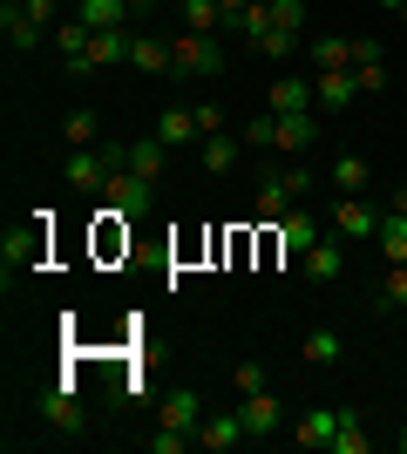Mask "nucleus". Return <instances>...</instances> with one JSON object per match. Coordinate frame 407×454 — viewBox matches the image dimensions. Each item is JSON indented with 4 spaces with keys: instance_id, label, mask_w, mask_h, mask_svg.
<instances>
[{
    "instance_id": "nucleus-24",
    "label": "nucleus",
    "mask_w": 407,
    "mask_h": 454,
    "mask_svg": "<svg viewBox=\"0 0 407 454\" xmlns=\"http://www.w3.org/2000/svg\"><path fill=\"white\" fill-rule=\"evenodd\" d=\"M176 7H184V27H191V35H224V7H217V0H176Z\"/></svg>"
},
{
    "instance_id": "nucleus-14",
    "label": "nucleus",
    "mask_w": 407,
    "mask_h": 454,
    "mask_svg": "<svg viewBox=\"0 0 407 454\" xmlns=\"http://www.w3.org/2000/svg\"><path fill=\"white\" fill-rule=\"evenodd\" d=\"M0 35L14 41V48H41V35H48V27H41V20L27 14L20 0H7V7H0Z\"/></svg>"
},
{
    "instance_id": "nucleus-25",
    "label": "nucleus",
    "mask_w": 407,
    "mask_h": 454,
    "mask_svg": "<svg viewBox=\"0 0 407 454\" xmlns=\"http://www.w3.org/2000/svg\"><path fill=\"white\" fill-rule=\"evenodd\" d=\"M75 14L102 35V27H122V14H136V7H129V0H75Z\"/></svg>"
},
{
    "instance_id": "nucleus-7",
    "label": "nucleus",
    "mask_w": 407,
    "mask_h": 454,
    "mask_svg": "<svg viewBox=\"0 0 407 454\" xmlns=\"http://www.w3.org/2000/svg\"><path fill=\"white\" fill-rule=\"evenodd\" d=\"M238 414H245V427H252V441H265V434H278V427H286V407H278V394H271V387H258V394H245V400H238Z\"/></svg>"
},
{
    "instance_id": "nucleus-40",
    "label": "nucleus",
    "mask_w": 407,
    "mask_h": 454,
    "mask_svg": "<svg viewBox=\"0 0 407 454\" xmlns=\"http://www.w3.org/2000/svg\"><path fill=\"white\" fill-rule=\"evenodd\" d=\"M387 210H401V217H407V184H401V190H394V204H387Z\"/></svg>"
},
{
    "instance_id": "nucleus-43",
    "label": "nucleus",
    "mask_w": 407,
    "mask_h": 454,
    "mask_svg": "<svg viewBox=\"0 0 407 454\" xmlns=\"http://www.w3.org/2000/svg\"><path fill=\"white\" fill-rule=\"evenodd\" d=\"M136 7H150V0H136Z\"/></svg>"
},
{
    "instance_id": "nucleus-32",
    "label": "nucleus",
    "mask_w": 407,
    "mask_h": 454,
    "mask_svg": "<svg viewBox=\"0 0 407 454\" xmlns=\"http://www.w3.org/2000/svg\"><path fill=\"white\" fill-rule=\"evenodd\" d=\"M143 448H150V454H176V448H191V434H176V427H156V434H143Z\"/></svg>"
},
{
    "instance_id": "nucleus-16",
    "label": "nucleus",
    "mask_w": 407,
    "mask_h": 454,
    "mask_svg": "<svg viewBox=\"0 0 407 454\" xmlns=\"http://www.w3.org/2000/svg\"><path fill=\"white\" fill-rule=\"evenodd\" d=\"M340 245H347V238H340V231H326V238H319V245H312L306 258H299V265H306V278H312V285H326V278H340Z\"/></svg>"
},
{
    "instance_id": "nucleus-9",
    "label": "nucleus",
    "mask_w": 407,
    "mask_h": 454,
    "mask_svg": "<svg viewBox=\"0 0 407 454\" xmlns=\"http://www.w3.org/2000/svg\"><path fill=\"white\" fill-rule=\"evenodd\" d=\"M271 231H278V251H286V258H306V251L326 238V224H319V217H299V210H286Z\"/></svg>"
},
{
    "instance_id": "nucleus-35",
    "label": "nucleus",
    "mask_w": 407,
    "mask_h": 454,
    "mask_svg": "<svg viewBox=\"0 0 407 454\" xmlns=\"http://www.w3.org/2000/svg\"><path fill=\"white\" fill-rule=\"evenodd\" d=\"M245 150H271V109L245 122Z\"/></svg>"
},
{
    "instance_id": "nucleus-21",
    "label": "nucleus",
    "mask_w": 407,
    "mask_h": 454,
    "mask_svg": "<svg viewBox=\"0 0 407 454\" xmlns=\"http://www.w3.org/2000/svg\"><path fill=\"white\" fill-rule=\"evenodd\" d=\"M271 109H278V115L319 109V102H312V82H306V75H278V82H271Z\"/></svg>"
},
{
    "instance_id": "nucleus-11",
    "label": "nucleus",
    "mask_w": 407,
    "mask_h": 454,
    "mask_svg": "<svg viewBox=\"0 0 407 454\" xmlns=\"http://www.w3.org/2000/svg\"><path fill=\"white\" fill-rule=\"evenodd\" d=\"M156 427H176V434L197 441V427H204V400H197V394H170L163 407H156Z\"/></svg>"
},
{
    "instance_id": "nucleus-29",
    "label": "nucleus",
    "mask_w": 407,
    "mask_h": 454,
    "mask_svg": "<svg viewBox=\"0 0 407 454\" xmlns=\"http://www.w3.org/2000/svg\"><path fill=\"white\" fill-rule=\"evenodd\" d=\"M271 27H286V35H306V0H271Z\"/></svg>"
},
{
    "instance_id": "nucleus-2",
    "label": "nucleus",
    "mask_w": 407,
    "mask_h": 454,
    "mask_svg": "<svg viewBox=\"0 0 407 454\" xmlns=\"http://www.w3.org/2000/svg\"><path fill=\"white\" fill-rule=\"evenodd\" d=\"M102 197H109V217H150V210H156V184H150V176H136V170H116Z\"/></svg>"
},
{
    "instance_id": "nucleus-6",
    "label": "nucleus",
    "mask_w": 407,
    "mask_h": 454,
    "mask_svg": "<svg viewBox=\"0 0 407 454\" xmlns=\"http://www.w3.org/2000/svg\"><path fill=\"white\" fill-rule=\"evenodd\" d=\"M41 420H48L55 434H68V441H82V434H89V414H82V400L68 394V387H55V394H41Z\"/></svg>"
},
{
    "instance_id": "nucleus-5",
    "label": "nucleus",
    "mask_w": 407,
    "mask_h": 454,
    "mask_svg": "<svg viewBox=\"0 0 407 454\" xmlns=\"http://www.w3.org/2000/svg\"><path fill=\"white\" fill-rule=\"evenodd\" d=\"M312 143H319V115L312 109H292V115L271 109V150L278 156H299V150H312Z\"/></svg>"
},
{
    "instance_id": "nucleus-3",
    "label": "nucleus",
    "mask_w": 407,
    "mask_h": 454,
    "mask_svg": "<svg viewBox=\"0 0 407 454\" xmlns=\"http://www.w3.org/2000/svg\"><path fill=\"white\" fill-rule=\"evenodd\" d=\"M380 217H387V210L373 204V197H340V204H333V231H340L347 245H367V238H380Z\"/></svg>"
},
{
    "instance_id": "nucleus-41",
    "label": "nucleus",
    "mask_w": 407,
    "mask_h": 454,
    "mask_svg": "<svg viewBox=\"0 0 407 454\" xmlns=\"http://www.w3.org/2000/svg\"><path fill=\"white\" fill-rule=\"evenodd\" d=\"M380 7H387V14H401V7H407V0H380Z\"/></svg>"
},
{
    "instance_id": "nucleus-30",
    "label": "nucleus",
    "mask_w": 407,
    "mask_h": 454,
    "mask_svg": "<svg viewBox=\"0 0 407 454\" xmlns=\"http://www.w3.org/2000/svg\"><path fill=\"white\" fill-rule=\"evenodd\" d=\"M258 387H271V373H265V360H245V366H238V373H231V394H238V400H245V394H258Z\"/></svg>"
},
{
    "instance_id": "nucleus-4",
    "label": "nucleus",
    "mask_w": 407,
    "mask_h": 454,
    "mask_svg": "<svg viewBox=\"0 0 407 454\" xmlns=\"http://www.w3.org/2000/svg\"><path fill=\"white\" fill-rule=\"evenodd\" d=\"M299 197H306V170H271L265 184H258V217H265V224H278Z\"/></svg>"
},
{
    "instance_id": "nucleus-12",
    "label": "nucleus",
    "mask_w": 407,
    "mask_h": 454,
    "mask_svg": "<svg viewBox=\"0 0 407 454\" xmlns=\"http://www.w3.org/2000/svg\"><path fill=\"white\" fill-rule=\"evenodd\" d=\"M41 245H48V238H41V224L7 231V245H0V258H7V278H14V271H35V265H41Z\"/></svg>"
},
{
    "instance_id": "nucleus-39",
    "label": "nucleus",
    "mask_w": 407,
    "mask_h": 454,
    "mask_svg": "<svg viewBox=\"0 0 407 454\" xmlns=\"http://www.w3.org/2000/svg\"><path fill=\"white\" fill-rule=\"evenodd\" d=\"M217 7H224V35H231V20L245 14V7H252V0H217Z\"/></svg>"
},
{
    "instance_id": "nucleus-8",
    "label": "nucleus",
    "mask_w": 407,
    "mask_h": 454,
    "mask_svg": "<svg viewBox=\"0 0 407 454\" xmlns=\"http://www.w3.org/2000/svg\"><path fill=\"white\" fill-rule=\"evenodd\" d=\"M312 102H319V109H353V102H360L353 68H319V75H312Z\"/></svg>"
},
{
    "instance_id": "nucleus-23",
    "label": "nucleus",
    "mask_w": 407,
    "mask_h": 454,
    "mask_svg": "<svg viewBox=\"0 0 407 454\" xmlns=\"http://www.w3.org/2000/svg\"><path fill=\"white\" fill-rule=\"evenodd\" d=\"M373 245H380V258H387V265H407V217H401V210H387V217H380V238H373Z\"/></svg>"
},
{
    "instance_id": "nucleus-18",
    "label": "nucleus",
    "mask_w": 407,
    "mask_h": 454,
    "mask_svg": "<svg viewBox=\"0 0 407 454\" xmlns=\"http://www.w3.org/2000/svg\"><path fill=\"white\" fill-rule=\"evenodd\" d=\"M129 68H143V75H170V41L129 35Z\"/></svg>"
},
{
    "instance_id": "nucleus-38",
    "label": "nucleus",
    "mask_w": 407,
    "mask_h": 454,
    "mask_svg": "<svg viewBox=\"0 0 407 454\" xmlns=\"http://www.w3.org/2000/svg\"><path fill=\"white\" fill-rule=\"evenodd\" d=\"M380 55H387V48H380L373 35H360V41H353V61H380Z\"/></svg>"
},
{
    "instance_id": "nucleus-31",
    "label": "nucleus",
    "mask_w": 407,
    "mask_h": 454,
    "mask_svg": "<svg viewBox=\"0 0 407 454\" xmlns=\"http://www.w3.org/2000/svg\"><path fill=\"white\" fill-rule=\"evenodd\" d=\"M258 55H271V61H286V55H306V41H299V35H286V27H271V35L258 41Z\"/></svg>"
},
{
    "instance_id": "nucleus-26",
    "label": "nucleus",
    "mask_w": 407,
    "mask_h": 454,
    "mask_svg": "<svg viewBox=\"0 0 407 454\" xmlns=\"http://www.w3.org/2000/svg\"><path fill=\"white\" fill-rule=\"evenodd\" d=\"M373 441L360 434V407H340V427H333V454H367Z\"/></svg>"
},
{
    "instance_id": "nucleus-28",
    "label": "nucleus",
    "mask_w": 407,
    "mask_h": 454,
    "mask_svg": "<svg viewBox=\"0 0 407 454\" xmlns=\"http://www.w3.org/2000/svg\"><path fill=\"white\" fill-rule=\"evenodd\" d=\"M380 312H407V265H387V285H380Z\"/></svg>"
},
{
    "instance_id": "nucleus-33",
    "label": "nucleus",
    "mask_w": 407,
    "mask_h": 454,
    "mask_svg": "<svg viewBox=\"0 0 407 454\" xmlns=\"http://www.w3.org/2000/svg\"><path fill=\"white\" fill-rule=\"evenodd\" d=\"M68 150H96V122H89V115H68Z\"/></svg>"
},
{
    "instance_id": "nucleus-44",
    "label": "nucleus",
    "mask_w": 407,
    "mask_h": 454,
    "mask_svg": "<svg viewBox=\"0 0 407 454\" xmlns=\"http://www.w3.org/2000/svg\"><path fill=\"white\" fill-rule=\"evenodd\" d=\"M129 7H136V0H129Z\"/></svg>"
},
{
    "instance_id": "nucleus-34",
    "label": "nucleus",
    "mask_w": 407,
    "mask_h": 454,
    "mask_svg": "<svg viewBox=\"0 0 407 454\" xmlns=\"http://www.w3.org/2000/svg\"><path fill=\"white\" fill-rule=\"evenodd\" d=\"M353 82H360V95H380L387 68H380V61H353Z\"/></svg>"
},
{
    "instance_id": "nucleus-17",
    "label": "nucleus",
    "mask_w": 407,
    "mask_h": 454,
    "mask_svg": "<svg viewBox=\"0 0 407 454\" xmlns=\"http://www.w3.org/2000/svg\"><path fill=\"white\" fill-rule=\"evenodd\" d=\"M238 163H245V136H204V170L211 176H224V170H238Z\"/></svg>"
},
{
    "instance_id": "nucleus-37",
    "label": "nucleus",
    "mask_w": 407,
    "mask_h": 454,
    "mask_svg": "<svg viewBox=\"0 0 407 454\" xmlns=\"http://www.w3.org/2000/svg\"><path fill=\"white\" fill-rule=\"evenodd\" d=\"M20 7H27V14H35V20H41V27H48V20H55V14H61V7H68V0H20Z\"/></svg>"
},
{
    "instance_id": "nucleus-13",
    "label": "nucleus",
    "mask_w": 407,
    "mask_h": 454,
    "mask_svg": "<svg viewBox=\"0 0 407 454\" xmlns=\"http://www.w3.org/2000/svg\"><path fill=\"white\" fill-rule=\"evenodd\" d=\"M333 427H340V407H306L292 420V441L299 448H333Z\"/></svg>"
},
{
    "instance_id": "nucleus-19",
    "label": "nucleus",
    "mask_w": 407,
    "mask_h": 454,
    "mask_svg": "<svg viewBox=\"0 0 407 454\" xmlns=\"http://www.w3.org/2000/svg\"><path fill=\"white\" fill-rule=\"evenodd\" d=\"M150 136H163L170 150H184V143H197L204 129H197V109H163V115H156V129H150Z\"/></svg>"
},
{
    "instance_id": "nucleus-20",
    "label": "nucleus",
    "mask_w": 407,
    "mask_h": 454,
    "mask_svg": "<svg viewBox=\"0 0 407 454\" xmlns=\"http://www.w3.org/2000/svg\"><path fill=\"white\" fill-rule=\"evenodd\" d=\"M373 170H367V156H333V190L340 197H367Z\"/></svg>"
},
{
    "instance_id": "nucleus-36",
    "label": "nucleus",
    "mask_w": 407,
    "mask_h": 454,
    "mask_svg": "<svg viewBox=\"0 0 407 454\" xmlns=\"http://www.w3.org/2000/svg\"><path fill=\"white\" fill-rule=\"evenodd\" d=\"M191 109H197V129H204V136L224 129V109H217V102H191Z\"/></svg>"
},
{
    "instance_id": "nucleus-10",
    "label": "nucleus",
    "mask_w": 407,
    "mask_h": 454,
    "mask_svg": "<svg viewBox=\"0 0 407 454\" xmlns=\"http://www.w3.org/2000/svg\"><path fill=\"white\" fill-rule=\"evenodd\" d=\"M238 441H252V427H245V414H204V427H197V448H211V454H224V448H238Z\"/></svg>"
},
{
    "instance_id": "nucleus-15",
    "label": "nucleus",
    "mask_w": 407,
    "mask_h": 454,
    "mask_svg": "<svg viewBox=\"0 0 407 454\" xmlns=\"http://www.w3.org/2000/svg\"><path fill=\"white\" fill-rule=\"evenodd\" d=\"M129 170L156 184V176L170 170V143H163V136H136V143H129Z\"/></svg>"
},
{
    "instance_id": "nucleus-22",
    "label": "nucleus",
    "mask_w": 407,
    "mask_h": 454,
    "mask_svg": "<svg viewBox=\"0 0 407 454\" xmlns=\"http://www.w3.org/2000/svg\"><path fill=\"white\" fill-rule=\"evenodd\" d=\"M306 61H312V68H353V41L319 35V41H306Z\"/></svg>"
},
{
    "instance_id": "nucleus-27",
    "label": "nucleus",
    "mask_w": 407,
    "mask_h": 454,
    "mask_svg": "<svg viewBox=\"0 0 407 454\" xmlns=\"http://www.w3.org/2000/svg\"><path fill=\"white\" fill-rule=\"evenodd\" d=\"M299 353H306V366H333V360H340V333H333V325H312Z\"/></svg>"
},
{
    "instance_id": "nucleus-1",
    "label": "nucleus",
    "mask_w": 407,
    "mask_h": 454,
    "mask_svg": "<svg viewBox=\"0 0 407 454\" xmlns=\"http://www.w3.org/2000/svg\"><path fill=\"white\" fill-rule=\"evenodd\" d=\"M231 68V35H184L170 41V75H204V82H217Z\"/></svg>"
},
{
    "instance_id": "nucleus-42",
    "label": "nucleus",
    "mask_w": 407,
    "mask_h": 454,
    "mask_svg": "<svg viewBox=\"0 0 407 454\" xmlns=\"http://www.w3.org/2000/svg\"><path fill=\"white\" fill-rule=\"evenodd\" d=\"M394 448H401V454H407V427H401V434H394Z\"/></svg>"
}]
</instances>
